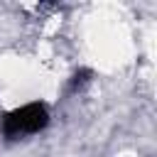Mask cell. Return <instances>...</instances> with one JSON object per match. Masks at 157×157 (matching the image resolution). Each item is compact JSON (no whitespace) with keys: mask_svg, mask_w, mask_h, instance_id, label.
<instances>
[{"mask_svg":"<svg viewBox=\"0 0 157 157\" xmlns=\"http://www.w3.org/2000/svg\"><path fill=\"white\" fill-rule=\"evenodd\" d=\"M47 123H49L47 105L39 103V101H32V103H25V105L10 110L2 118V135L7 140H17V137L34 135V132L44 130Z\"/></svg>","mask_w":157,"mask_h":157,"instance_id":"cell-1","label":"cell"}]
</instances>
